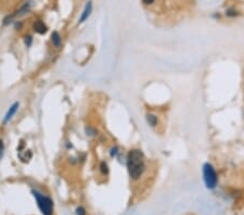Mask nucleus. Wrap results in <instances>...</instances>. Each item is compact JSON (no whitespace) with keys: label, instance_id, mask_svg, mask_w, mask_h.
Segmentation results:
<instances>
[{"label":"nucleus","instance_id":"8","mask_svg":"<svg viewBox=\"0 0 244 215\" xmlns=\"http://www.w3.org/2000/svg\"><path fill=\"white\" fill-rule=\"evenodd\" d=\"M147 121H148V123H149L152 127L156 126L157 117L155 115H153V114H148V115H147Z\"/></svg>","mask_w":244,"mask_h":215},{"label":"nucleus","instance_id":"13","mask_svg":"<svg viewBox=\"0 0 244 215\" xmlns=\"http://www.w3.org/2000/svg\"><path fill=\"white\" fill-rule=\"evenodd\" d=\"M4 141L0 139V159L2 157V155H4Z\"/></svg>","mask_w":244,"mask_h":215},{"label":"nucleus","instance_id":"12","mask_svg":"<svg viewBox=\"0 0 244 215\" xmlns=\"http://www.w3.org/2000/svg\"><path fill=\"white\" fill-rule=\"evenodd\" d=\"M226 14L228 16H236L238 13H236V10H228V11L226 12Z\"/></svg>","mask_w":244,"mask_h":215},{"label":"nucleus","instance_id":"3","mask_svg":"<svg viewBox=\"0 0 244 215\" xmlns=\"http://www.w3.org/2000/svg\"><path fill=\"white\" fill-rule=\"evenodd\" d=\"M203 176H204V181L206 184V187L210 189H213L217 185V175L216 172L210 163H205L203 165Z\"/></svg>","mask_w":244,"mask_h":215},{"label":"nucleus","instance_id":"2","mask_svg":"<svg viewBox=\"0 0 244 215\" xmlns=\"http://www.w3.org/2000/svg\"><path fill=\"white\" fill-rule=\"evenodd\" d=\"M33 195L37 200L39 209L43 215H52L53 212V201L46 196H42L38 191H33Z\"/></svg>","mask_w":244,"mask_h":215},{"label":"nucleus","instance_id":"14","mask_svg":"<svg viewBox=\"0 0 244 215\" xmlns=\"http://www.w3.org/2000/svg\"><path fill=\"white\" fill-rule=\"evenodd\" d=\"M25 44H26L27 47H29L32 45V37L31 36H26V37H25Z\"/></svg>","mask_w":244,"mask_h":215},{"label":"nucleus","instance_id":"6","mask_svg":"<svg viewBox=\"0 0 244 215\" xmlns=\"http://www.w3.org/2000/svg\"><path fill=\"white\" fill-rule=\"evenodd\" d=\"M19 105H20L19 102H15L13 105L10 107L9 111L7 112V114H6V117H4V123H7V122H9V121L12 119V116L14 115V114H15V112L18 111V108H19Z\"/></svg>","mask_w":244,"mask_h":215},{"label":"nucleus","instance_id":"11","mask_svg":"<svg viewBox=\"0 0 244 215\" xmlns=\"http://www.w3.org/2000/svg\"><path fill=\"white\" fill-rule=\"evenodd\" d=\"M76 215H86V210L83 207H79L76 209Z\"/></svg>","mask_w":244,"mask_h":215},{"label":"nucleus","instance_id":"16","mask_svg":"<svg viewBox=\"0 0 244 215\" xmlns=\"http://www.w3.org/2000/svg\"><path fill=\"white\" fill-rule=\"evenodd\" d=\"M117 148L115 147V148H112V150H111V157H115L116 154H117Z\"/></svg>","mask_w":244,"mask_h":215},{"label":"nucleus","instance_id":"15","mask_svg":"<svg viewBox=\"0 0 244 215\" xmlns=\"http://www.w3.org/2000/svg\"><path fill=\"white\" fill-rule=\"evenodd\" d=\"M142 2L145 6H151V4H153L155 2V0H142Z\"/></svg>","mask_w":244,"mask_h":215},{"label":"nucleus","instance_id":"5","mask_svg":"<svg viewBox=\"0 0 244 215\" xmlns=\"http://www.w3.org/2000/svg\"><path fill=\"white\" fill-rule=\"evenodd\" d=\"M91 11H92V2H91V1H89V2L86 4V8H85L84 12H83V14H81V16H80L79 23H83V22H85V21H86V20L89 18V15L91 14Z\"/></svg>","mask_w":244,"mask_h":215},{"label":"nucleus","instance_id":"1","mask_svg":"<svg viewBox=\"0 0 244 215\" xmlns=\"http://www.w3.org/2000/svg\"><path fill=\"white\" fill-rule=\"evenodd\" d=\"M127 169L131 179L137 181L144 172V155L140 150H130L127 155Z\"/></svg>","mask_w":244,"mask_h":215},{"label":"nucleus","instance_id":"7","mask_svg":"<svg viewBox=\"0 0 244 215\" xmlns=\"http://www.w3.org/2000/svg\"><path fill=\"white\" fill-rule=\"evenodd\" d=\"M51 40H52V44H53L54 47L59 48V47L61 46L62 39H61L60 34H59L57 32H53V33H52V35H51Z\"/></svg>","mask_w":244,"mask_h":215},{"label":"nucleus","instance_id":"10","mask_svg":"<svg viewBox=\"0 0 244 215\" xmlns=\"http://www.w3.org/2000/svg\"><path fill=\"white\" fill-rule=\"evenodd\" d=\"M100 169H101V172H102L103 174L109 173V166H107V164L105 162H101V164H100Z\"/></svg>","mask_w":244,"mask_h":215},{"label":"nucleus","instance_id":"4","mask_svg":"<svg viewBox=\"0 0 244 215\" xmlns=\"http://www.w3.org/2000/svg\"><path fill=\"white\" fill-rule=\"evenodd\" d=\"M33 30H34L36 33H38V34H45L47 32V26L42 21L38 20V21H36L34 23V25H33Z\"/></svg>","mask_w":244,"mask_h":215},{"label":"nucleus","instance_id":"9","mask_svg":"<svg viewBox=\"0 0 244 215\" xmlns=\"http://www.w3.org/2000/svg\"><path fill=\"white\" fill-rule=\"evenodd\" d=\"M29 10V4H26L24 7H22V8L20 9L19 11H18V15H23V14H25L27 11Z\"/></svg>","mask_w":244,"mask_h":215}]
</instances>
